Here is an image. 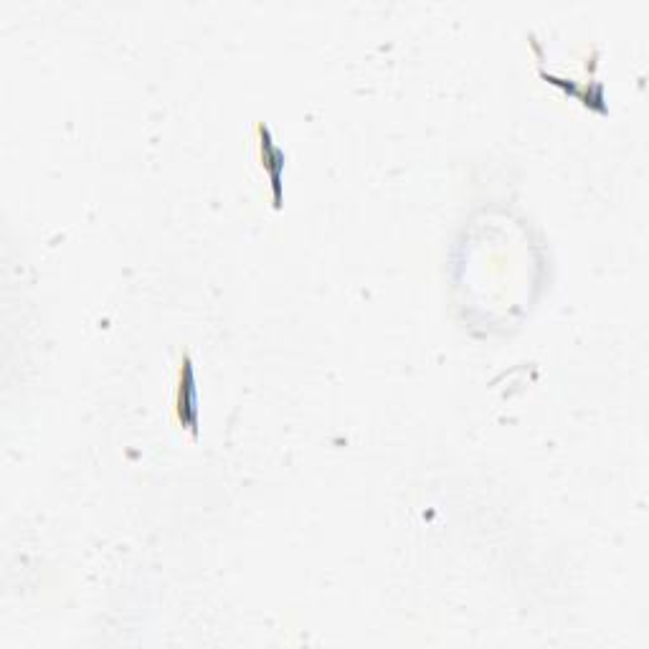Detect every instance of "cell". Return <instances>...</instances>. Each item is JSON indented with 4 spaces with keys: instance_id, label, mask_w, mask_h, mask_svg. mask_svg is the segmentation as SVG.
<instances>
[{
    "instance_id": "obj_1",
    "label": "cell",
    "mask_w": 649,
    "mask_h": 649,
    "mask_svg": "<svg viewBox=\"0 0 649 649\" xmlns=\"http://www.w3.org/2000/svg\"><path fill=\"white\" fill-rule=\"evenodd\" d=\"M178 416L180 422L188 423L195 429L198 423V408H195V386H194V368L191 360L186 358L183 370H180V388H178Z\"/></svg>"
}]
</instances>
